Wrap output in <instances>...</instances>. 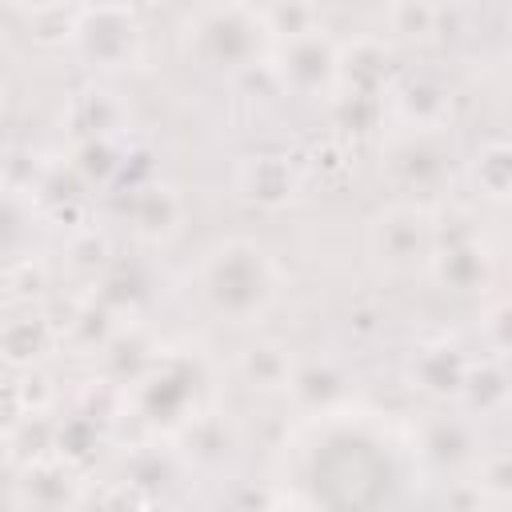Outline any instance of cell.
<instances>
[{
	"instance_id": "6da1fadb",
	"label": "cell",
	"mask_w": 512,
	"mask_h": 512,
	"mask_svg": "<svg viewBox=\"0 0 512 512\" xmlns=\"http://www.w3.org/2000/svg\"><path fill=\"white\" fill-rule=\"evenodd\" d=\"M388 456L360 436H336L312 464L316 496L328 504H372L388 488Z\"/></svg>"
},
{
	"instance_id": "7a4b0ae2",
	"label": "cell",
	"mask_w": 512,
	"mask_h": 512,
	"mask_svg": "<svg viewBox=\"0 0 512 512\" xmlns=\"http://www.w3.org/2000/svg\"><path fill=\"white\" fill-rule=\"evenodd\" d=\"M204 292H208L216 312L248 316L256 308H264V300L272 296L268 260L256 248H248V244H228L224 252H216L208 260Z\"/></svg>"
},
{
	"instance_id": "3957f363",
	"label": "cell",
	"mask_w": 512,
	"mask_h": 512,
	"mask_svg": "<svg viewBox=\"0 0 512 512\" xmlns=\"http://www.w3.org/2000/svg\"><path fill=\"white\" fill-rule=\"evenodd\" d=\"M24 4H32V8H56V4H64V0H24Z\"/></svg>"
}]
</instances>
